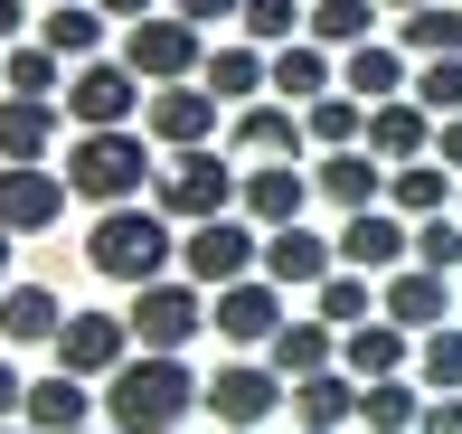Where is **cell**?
Masks as SVG:
<instances>
[{"label": "cell", "mask_w": 462, "mask_h": 434, "mask_svg": "<svg viewBox=\"0 0 462 434\" xmlns=\"http://www.w3.org/2000/svg\"><path fill=\"white\" fill-rule=\"evenodd\" d=\"M199 406H208V378L189 368V349H133L104 378V425L123 434H180Z\"/></svg>", "instance_id": "cell-1"}, {"label": "cell", "mask_w": 462, "mask_h": 434, "mask_svg": "<svg viewBox=\"0 0 462 434\" xmlns=\"http://www.w3.org/2000/svg\"><path fill=\"white\" fill-rule=\"evenodd\" d=\"M171 208L161 199H123V208H95V226H86V264L104 283H152V274H180V236H171Z\"/></svg>", "instance_id": "cell-2"}, {"label": "cell", "mask_w": 462, "mask_h": 434, "mask_svg": "<svg viewBox=\"0 0 462 434\" xmlns=\"http://www.w3.org/2000/svg\"><path fill=\"white\" fill-rule=\"evenodd\" d=\"M161 142L142 133V123H95V133H76L67 142V180H76V199L86 208H123V199H142L161 180Z\"/></svg>", "instance_id": "cell-3"}, {"label": "cell", "mask_w": 462, "mask_h": 434, "mask_svg": "<svg viewBox=\"0 0 462 434\" xmlns=\"http://www.w3.org/2000/svg\"><path fill=\"white\" fill-rule=\"evenodd\" d=\"M152 199H161L180 226H199V217H226V208L245 199V171L217 152V142H189V152H171V171L152 180Z\"/></svg>", "instance_id": "cell-4"}, {"label": "cell", "mask_w": 462, "mask_h": 434, "mask_svg": "<svg viewBox=\"0 0 462 434\" xmlns=\"http://www.w3.org/2000/svg\"><path fill=\"white\" fill-rule=\"evenodd\" d=\"M208 48H217V38H208L199 19H180V10H152V19H133V29L114 38V57L142 76V86H180V76H199Z\"/></svg>", "instance_id": "cell-5"}, {"label": "cell", "mask_w": 462, "mask_h": 434, "mask_svg": "<svg viewBox=\"0 0 462 434\" xmlns=\"http://www.w3.org/2000/svg\"><path fill=\"white\" fill-rule=\"evenodd\" d=\"M180 274H199L208 293H217V283H236V274H264V226L245 217V208L199 217V226L180 236Z\"/></svg>", "instance_id": "cell-6"}, {"label": "cell", "mask_w": 462, "mask_h": 434, "mask_svg": "<svg viewBox=\"0 0 462 434\" xmlns=\"http://www.w3.org/2000/svg\"><path fill=\"white\" fill-rule=\"evenodd\" d=\"M208 330V283L199 274H152L133 283V340L142 349H189Z\"/></svg>", "instance_id": "cell-7"}, {"label": "cell", "mask_w": 462, "mask_h": 434, "mask_svg": "<svg viewBox=\"0 0 462 434\" xmlns=\"http://www.w3.org/2000/svg\"><path fill=\"white\" fill-rule=\"evenodd\" d=\"M283 321H292V283H274V274H236V283L208 293V330L236 340V349H264Z\"/></svg>", "instance_id": "cell-8"}, {"label": "cell", "mask_w": 462, "mask_h": 434, "mask_svg": "<svg viewBox=\"0 0 462 434\" xmlns=\"http://www.w3.org/2000/svg\"><path fill=\"white\" fill-rule=\"evenodd\" d=\"M292 406V378L274 359H226L217 378H208V416H217L226 434H255L264 416H283Z\"/></svg>", "instance_id": "cell-9"}, {"label": "cell", "mask_w": 462, "mask_h": 434, "mask_svg": "<svg viewBox=\"0 0 462 434\" xmlns=\"http://www.w3.org/2000/svg\"><path fill=\"white\" fill-rule=\"evenodd\" d=\"M142 105H152V86H142L123 57L67 67V123H76V133H95V123H142Z\"/></svg>", "instance_id": "cell-10"}, {"label": "cell", "mask_w": 462, "mask_h": 434, "mask_svg": "<svg viewBox=\"0 0 462 434\" xmlns=\"http://www.w3.org/2000/svg\"><path fill=\"white\" fill-rule=\"evenodd\" d=\"M76 180L48 171V161H0V226H19V236H48L57 217H67Z\"/></svg>", "instance_id": "cell-11"}, {"label": "cell", "mask_w": 462, "mask_h": 434, "mask_svg": "<svg viewBox=\"0 0 462 434\" xmlns=\"http://www.w3.org/2000/svg\"><path fill=\"white\" fill-rule=\"evenodd\" d=\"M142 133H152L161 152H189V142H217V86H208V76L152 86V105H142Z\"/></svg>", "instance_id": "cell-12"}, {"label": "cell", "mask_w": 462, "mask_h": 434, "mask_svg": "<svg viewBox=\"0 0 462 434\" xmlns=\"http://www.w3.org/2000/svg\"><path fill=\"white\" fill-rule=\"evenodd\" d=\"M57 368H76V378H114L123 359H133V312H67V330H57Z\"/></svg>", "instance_id": "cell-13"}, {"label": "cell", "mask_w": 462, "mask_h": 434, "mask_svg": "<svg viewBox=\"0 0 462 434\" xmlns=\"http://www.w3.org/2000/svg\"><path fill=\"white\" fill-rule=\"evenodd\" d=\"M340 264H368V274H396V264H415V217L406 208H349L340 217Z\"/></svg>", "instance_id": "cell-14"}, {"label": "cell", "mask_w": 462, "mask_h": 434, "mask_svg": "<svg viewBox=\"0 0 462 434\" xmlns=\"http://www.w3.org/2000/svg\"><path fill=\"white\" fill-rule=\"evenodd\" d=\"M311 199H321V180L302 171V152H274V161H255V171H245V199H236V208L255 217V226H292Z\"/></svg>", "instance_id": "cell-15"}, {"label": "cell", "mask_w": 462, "mask_h": 434, "mask_svg": "<svg viewBox=\"0 0 462 434\" xmlns=\"http://www.w3.org/2000/svg\"><path fill=\"white\" fill-rule=\"evenodd\" d=\"M264 274L292 283V293H321V283L340 274V236H311L302 217H292V226H264Z\"/></svg>", "instance_id": "cell-16"}, {"label": "cell", "mask_w": 462, "mask_h": 434, "mask_svg": "<svg viewBox=\"0 0 462 434\" xmlns=\"http://www.w3.org/2000/svg\"><path fill=\"white\" fill-rule=\"evenodd\" d=\"M38 38H48L67 67H86V57H104V38H123V19L104 10V0H38Z\"/></svg>", "instance_id": "cell-17"}, {"label": "cell", "mask_w": 462, "mask_h": 434, "mask_svg": "<svg viewBox=\"0 0 462 434\" xmlns=\"http://www.w3.org/2000/svg\"><path fill=\"white\" fill-rule=\"evenodd\" d=\"M340 86L368 95V105L415 95V48H406V38H359V48H340Z\"/></svg>", "instance_id": "cell-18"}, {"label": "cell", "mask_w": 462, "mask_h": 434, "mask_svg": "<svg viewBox=\"0 0 462 434\" xmlns=\"http://www.w3.org/2000/svg\"><path fill=\"white\" fill-rule=\"evenodd\" d=\"M311 180H321V199H330V208H377V199H387V161H377L368 152V142H340V152H321V161H311Z\"/></svg>", "instance_id": "cell-19"}, {"label": "cell", "mask_w": 462, "mask_h": 434, "mask_svg": "<svg viewBox=\"0 0 462 434\" xmlns=\"http://www.w3.org/2000/svg\"><path fill=\"white\" fill-rule=\"evenodd\" d=\"M38 434H76V425H95L104 416V397H95V378H76V368H48V378H29V406H19Z\"/></svg>", "instance_id": "cell-20"}, {"label": "cell", "mask_w": 462, "mask_h": 434, "mask_svg": "<svg viewBox=\"0 0 462 434\" xmlns=\"http://www.w3.org/2000/svg\"><path fill=\"white\" fill-rule=\"evenodd\" d=\"M199 76L217 86V105H255V95H274V48L264 38H217Z\"/></svg>", "instance_id": "cell-21"}, {"label": "cell", "mask_w": 462, "mask_h": 434, "mask_svg": "<svg viewBox=\"0 0 462 434\" xmlns=\"http://www.w3.org/2000/svg\"><path fill=\"white\" fill-rule=\"evenodd\" d=\"M359 397H368V378H349V368H311V378H292V425L349 434V425H359Z\"/></svg>", "instance_id": "cell-22"}, {"label": "cell", "mask_w": 462, "mask_h": 434, "mask_svg": "<svg viewBox=\"0 0 462 434\" xmlns=\"http://www.w3.org/2000/svg\"><path fill=\"white\" fill-rule=\"evenodd\" d=\"M377 293H387V321H406V330L453 321V274H444V264H396Z\"/></svg>", "instance_id": "cell-23"}, {"label": "cell", "mask_w": 462, "mask_h": 434, "mask_svg": "<svg viewBox=\"0 0 462 434\" xmlns=\"http://www.w3.org/2000/svg\"><path fill=\"white\" fill-rule=\"evenodd\" d=\"M415 340L425 330H406V321H359V330H340V368L349 378H396V368H415Z\"/></svg>", "instance_id": "cell-24"}, {"label": "cell", "mask_w": 462, "mask_h": 434, "mask_svg": "<svg viewBox=\"0 0 462 434\" xmlns=\"http://www.w3.org/2000/svg\"><path fill=\"white\" fill-rule=\"evenodd\" d=\"M226 142H236L245 161H274V152H302V105H283V95H255V105H236V123H226Z\"/></svg>", "instance_id": "cell-25"}, {"label": "cell", "mask_w": 462, "mask_h": 434, "mask_svg": "<svg viewBox=\"0 0 462 434\" xmlns=\"http://www.w3.org/2000/svg\"><path fill=\"white\" fill-rule=\"evenodd\" d=\"M368 152L387 161H425L434 152V105H415V95H387V105H368Z\"/></svg>", "instance_id": "cell-26"}, {"label": "cell", "mask_w": 462, "mask_h": 434, "mask_svg": "<svg viewBox=\"0 0 462 434\" xmlns=\"http://www.w3.org/2000/svg\"><path fill=\"white\" fill-rule=\"evenodd\" d=\"M67 330V302L48 283H0V349H48Z\"/></svg>", "instance_id": "cell-27"}, {"label": "cell", "mask_w": 462, "mask_h": 434, "mask_svg": "<svg viewBox=\"0 0 462 434\" xmlns=\"http://www.w3.org/2000/svg\"><path fill=\"white\" fill-rule=\"evenodd\" d=\"M57 123H67L57 95H10V86H0V161H48Z\"/></svg>", "instance_id": "cell-28"}, {"label": "cell", "mask_w": 462, "mask_h": 434, "mask_svg": "<svg viewBox=\"0 0 462 434\" xmlns=\"http://www.w3.org/2000/svg\"><path fill=\"white\" fill-rule=\"evenodd\" d=\"M330 86H340V48H321L311 29L274 48V95L283 105H311V95H330Z\"/></svg>", "instance_id": "cell-29"}, {"label": "cell", "mask_w": 462, "mask_h": 434, "mask_svg": "<svg viewBox=\"0 0 462 434\" xmlns=\"http://www.w3.org/2000/svg\"><path fill=\"white\" fill-rule=\"evenodd\" d=\"M453 199H462V171H453V161H434V152L387 171V208H406V217H444Z\"/></svg>", "instance_id": "cell-30"}, {"label": "cell", "mask_w": 462, "mask_h": 434, "mask_svg": "<svg viewBox=\"0 0 462 434\" xmlns=\"http://www.w3.org/2000/svg\"><path fill=\"white\" fill-rule=\"evenodd\" d=\"M264 359L283 368V378H311V368H340V321H283L274 340H264Z\"/></svg>", "instance_id": "cell-31"}, {"label": "cell", "mask_w": 462, "mask_h": 434, "mask_svg": "<svg viewBox=\"0 0 462 434\" xmlns=\"http://www.w3.org/2000/svg\"><path fill=\"white\" fill-rule=\"evenodd\" d=\"M0 86H10V95H57V105H67V57L29 29V38H10V48H0Z\"/></svg>", "instance_id": "cell-32"}, {"label": "cell", "mask_w": 462, "mask_h": 434, "mask_svg": "<svg viewBox=\"0 0 462 434\" xmlns=\"http://www.w3.org/2000/svg\"><path fill=\"white\" fill-rule=\"evenodd\" d=\"M425 397H434V387H415L406 368H396V378H368L359 425H368V434H415V425H425Z\"/></svg>", "instance_id": "cell-33"}, {"label": "cell", "mask_w": 462, "mask_h": 434, "mask_svg": "<svg viewBox=\"0 0 462 434\" xmlns=\"http://www.w3.org/2000/svg\"><path fill=\"white\" fill-rule=\"evenodd\" d=\"M396 38H406L415 57H462V0H415V10H396Z\"/></svg>", "instance_id": "cell-34"}, {"label": "cell", "mask_w": 462, "mask_h": 434, "mask_svg": "<svg viewBox=\"0 0 462 434\" xmlns=\"http://www.w3.org/2000/svg\"><path fill=\"white\" fill-rule=\"evenodd\" d=\"M302 133L321 142V152H340V142H368V95H349V86L311 95V105H302Z\"/></svg>", "instance_id": "cell-35"}, {"label": "cell", "mask_w": 462, "mask_h": 434, "mask_svg": "<svg viewBox=\"0 0 462 434\" xmlns=\"http://www.w3.org/2000/svg\"><path fill=\"white\" fill-rule=\"evenodd\" d=\"M377 10L387 0H311V38L321 48H359V38H377Z\"/></svg>", "instance_id": "cell-36"}, {"label": "cell", "mask_w": 462, "mask_h": 434, "mask_svg": "<svg viewBox=\"0 0 462 434\" xmlns=\"http://www.w3.org/2000/svg\"><path fill=\"white\" fill-rule=\"evenodd\" d=\"M415 378L444 397V387H462V321H434L425 340H415Z\"/></svg>", "instance_id": "cell-37"}, {"label": "cell", "mask_w": 462, "mask_h": 434, "mask_svg": "<svg viewBox=\"0 0 462 434\" xmlns=\"http://www.w3.org/2000/svg\"><path fill=\"white\" fill-rule=\"evenodd\" d=\"M236 29H245V38H264V48H283V38H302V29H311V0H245Z\"/></svg>", "instance_id": "cell-38"}, {"label": "cell", "mask_w": 462, "mask_h": 434, "mask_svg": "<svg viewBox=\"0 0 462 434\" xmlns=\"http://www.w3.org/2000/svg\"><path fill=\"white\" fill-rule=\"evenodd\" d=\"M415 105H434V123L462 114V57H415Z\"/></svg>", "instance_id": "cell-39"}, {"label": "cell", "mask_w": 462, "mask_h": 434, "mask_svg": "<svg viewBox=\"0 0 462 434\" xmlns=\"http://www.w3.org/2000/svg\"><path fill=\"white\" fill-rule=\"evenodd\" d=\"M415 264H444V274H462V208L415 217Z\"/></svg>", "instance_id": "cell-40"}, {"label": "cell", "mask_w": 462, "mask_h": 434, "mask_svg": "<svg viewBox=\"0 0 462 434\" xmlns=\"http://www.w3.org/2000/svg\"><path fill=\"white\" fill-rule=\"evenodd\" d=\"M171 10H180V19H199V29H236L245 0H171Z\"/></svg>", "instance_id": "cell-41"}, {"label": "cell", "mask_w": 462, "mask_h": 434, "mask_svg": "<svg viewBox=\"0 0 462 434\" xmlns=\"http://www.w3.org/2000/svg\"><path fill=\"white\" fill-rule=\"evenodd\" d=\"M415 434H462V387H444V397H425V425Z\"/></svg>", "instance_id": "cell-42"}, {"label": "cell", "mask_w": 462, "mask_h": 434, "mask_svg": "<svg viewBox=\"0 0 462 434\" xmlns=\"http://www.w3.org/2000/svg\"><path fill=\"white\" fill-rule=\"evenodd\" d=\"M38 29V10H29V0H0V48H10V38H29Z\"/></svg>", "instance_id": "cell-43"}, {"label": "cell", "mask_w": 462, "mask_h": 434, "mask_svg": "<svg viewBox=\"0 0 462 434\" xmlns=\"http://www.w3.org/2000/svg\"><path fill=\"white\" fill-rule=\"evenodd\" d=\"M19 406H29V378H19V368H10V359H0V425H10V416H19Z\"/></svg>", "instance_id": "cell-44"}, {"label": "cell", "mask_w": 462, "mask_h": 434, "mask_svg": "<svg viewBox=\"0 0 462 434\" xmlns=\"http://www.w3.org/2000/svg\"><path fill=\"white\" fill-rule=\"evenodd\" d=\"M434 161H453V171H462V114L434 123Z\"/></svg>", "instance_id": "cell-45"}, {"label": "cell", "mask_w": 462, "mask_h": 434, "mask_svg": "<svg viewBox=\"0 0 462 434\" xmlns=\"http://www.w3.org/2000/svg\"><path fill=\"white\" fill-rule=\"evenodd\" d=\"M104 10H114V19H123V29H133V19H152V10H161V0H104Z\"/></svg>", "instance_id": "cell-46"}, {"label": "cell", "mask_w": 462, "mask_h": 434, "mask_svg": "<svg viewBox=\"0 0 462 434\" xmlns=\"http://www.w3.org/2000/svg\"><path fill=\"white\" fill-rule=\"evenodd\" d=\"M10 245H19V226H0V283H10Z\"/></svg>", "instance_id": "cell-47"}, {"label": "cell", "mask_w": 462, "mask_h": 434, "mask_svg": "<svg viewBox=\"0 0 462 434\" xmlns=\"http://www.w3.org/2000/svg\"><path fill=\"white\" fill-rule=\"evenodd\" d=\"M0 434H38V425H29V416H10V425H0Z\"/></svg>", "instance_id": "cell-48"}, {"label": "cell", "mask_w": 462, "mask_h": 434, "mask_svg": "<svg viewBox=\"0 0 462 434\" xmlns=\"http://www.w3.org/2000/svg\"><path fill=\"white\" fill-rule=\"evenodd\" d=\"M76 434H123V425H76Z\"/></svg>", "instance_id": "cell-49"}, {"label": "cell", "mask_w": 462, "mask_h": 434, "mask_svg": "<svg viewBox=\"0 0 462 434\" xmlns=\"http://www.w3.org/2000/svg\"><path fill=\"white\" fill-rule=\"evenodd\" d=\"M387 10H415V0H387Z\"/></svg>", "instance_id": "cell-50"}, {"label": "cell", "mask_w": 462, "mask_h": 434, "mask_svg": "<svg viewBox=\"0 0 462 434\" xmlns=\"http://www.w3.org/2000/svg\"><path fill=\"white\" fill-rule=\"evenodd\" d=\"M292 434H321V425H292Z\"/></svg>", "instance_id": "cell-51"}, {"label": "cell", "mask_w": 462, "mask_h": 434, "mask_svg": "<svg viewBox=\"0 0 462 434\" xmlns=\"http://www.w3.org/2000/svg\"><path fill=\"white\" fill-rule=\"evenodd\" d=\"M453 208H462V199H453Z\"/></svg>", "instance_id": "cell-52"}]
</instances>
